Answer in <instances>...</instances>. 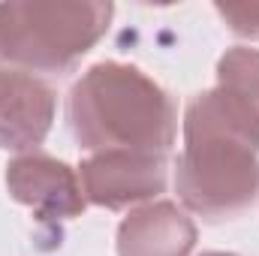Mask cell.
<instances>
[{"mask_svg":"<svg viewBox=\"0 0 259 256\" xmlns=\"http://www.w3.org/2000/svg\"><path fill=\"white\" fill-rule=\"evenodd\" d=\"M103 0H9L0 3V64L24 72H69L109 30Z\"/></svg>","mask_w":259,"mask_h":256,"instance_id":"cell-3","label":"cell"},{"mask_svg":"<svg viewBox=\"0 0 259 256\" xmlns=\"http://www.w3.org/2000/svg\"><path fill=\"white\" fill-rule=\"evenodd\" d=\"M175 190L187 211L220 223L244 214L259 193V115L220 88L184 112V151Z\"/></svg>","mask_w":259,"mask_h":256,"instance_id":"cell-1","label":"cell"},{"mask_svg":"<svg viewBox=\"0 0 259 256\" xmlns=\"http://www.w3.org/2000/svg\"><path fill=\"white\" fill-rule=\"evenodd\" d=\"M66 121L84 151L169 154L178 133V109L139 66L103 61L81 72L66 100Z\"/></svg>","mask_w":259,"mask_h":256,"instance_id":"cell-2","label":"cell"},{"mask_svg":"<svg viewBox=\"0 0 259 256\" xmlns=\"http://www.w3.org/2000/svg\"><path fill=\"white\" fill-rule=\"evenodd\" d=\"M6 190L15 202L33 208L36 220L42 223L81 217L88 205L78 172L64 160H55L39 151L21 154L6 166Z\"/></svg>","mask_w":259,"mask_h":256,"instance_id":"cell-5","label":"cell"},{"mask_svg":"<svg viewBox=\"0 0 259 256\" xmlns=\"http://www.w3.org/2000/svg\"><path fill=\"white\" fill-rule=\"evenodd\" d=\"M55 88L24 69L0 66V148L36 151L55 121Z\"/></svg>","mask_w":259,"mask_h":256,"instance_id":"cell-6","label":"cell"},{"mask_svg":"<svg viewBox=\"0 0 259 256\" xmlns=\"http://www.w3.org/2000/svg\"><path fill=\"white\" fill-rule=\"evenodd\" d=\"M202 256H238V253H223V250H211V253H202Z\"/></svg>","mask_w":259,"mask_h":256,"instance_id":"cell-10","label":"cell"},{"mask_svg":"<svg viewBox=\"0 0 259 256\" xmlns=\"http://www.w3.org/2000/svg\"><path fill=\"white\" fill-rule=\"evenodd\" d=\"M214 9L232 33L259 39V3H217Z\"/></svg>","mask_w":259,"mask_h":256,"instance_id":"cell-9","label":"cell"},{"mask_svg":"<svg viewBox=\"0 0 259 256\" xmlns=\"http://www.w3.org/2000/svg\"><path fill=\"white\" fill-rule=\"evenodd\" d=\"M196 223L175 202L133 208L118 226V256H190Z\"/></svg>","mask_w":259,"mask_h":256,"instance_id":"cell-7","label":"cell"},{"mask_svg":"<svg viewBox=\"0 0 259 256\" xmlns=\"http://www.w3.org/2000/svg\"><path fill=\"white\" fill-rule=\"evenodd\" d=\"M217 88L235 97L241 106L259 115V52L256 49H229L217 61Z\"/></svg>","mask_w":259,"mask_h":256,"instance_id":"cell-8","label":"cell"},{"mask_svg":"<svg viewBox=\"0 0 259 256\" xmlns=\"http://www.w3.org/2000/svg\"><path fill=\"white\" fill-rule=\"evenodd\" d=\"M166 157L145 151H100L81 160L78 181L84 202L121 211L166 190Z\"/></svg>","mask_w":259,"mask_h":256,"instance_id":"cell-4","label":"cell"}]
</instances>
